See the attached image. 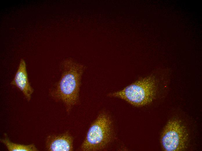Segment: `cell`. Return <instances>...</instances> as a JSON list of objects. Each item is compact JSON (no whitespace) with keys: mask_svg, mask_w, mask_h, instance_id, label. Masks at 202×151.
<instances>
[{"mask_svg":"<svg viewBox=\"0 0 202 151\" xmlns=\"http://www.w3.org/2000/svg\"><path fill=\"white\" fill-rule=\"evenodd\" d=\"M156 85L154 78L149 77L137 81L121 90L110 93L108 96L120 98L135 106H142L150 103L155 98Z\"/></svg>","mask_w":202,"mask_h":151,"instance_id":"7a4b0ae2","label":"cell"},{"mask_svg":"<svg viewBox=\"0 0 202 151\" xmlns=\"http://www.w3.org/2000/svg\"><path fill=\"white\" fill-rule=\"evenodd\" d=\"M1 142L4 144L10 151H37L38 150L33 144L28 145L18 144L11 142L7 138L1 139Z\"/></svg>","mask_w":202,"mask_h":151,"instance_id":"52a82bcc","label":"cell"},{"mask_svg":"<svg viewBox=\"0 0 202 151\" xmlns=\"http://www.w3.org/2000/svg\"><path fill=\"white\" fill-rule=\"evenodd\" d=\"M86 66L71 59L64 60L61 66V76L49 90L50 97L62 103L66 112L80 103V92Z\"/></svg>","mask_w":202,"mask_h":151,"instance_id":"6da1fadb","label":"cell"},{"mask_svg":"<svg viewBox=\"0 0 202 151\" xmlns=\"http://www.w3.org/2000/svg\"><path fill=\"white\" fill-rule=\"evenodd\" d=\"M73 139L68 132L58 135L49 136L46 142V148L50 151H72Z\"/></svg>","mask_w":202,"mask_h":151,"instance_id":"8992f818","label":"cell"},{"mask_svg":"<svg viewBox=\"0 0 202 151\" xmlns=\"http://www.w3.org/2000/svg\"><path fill=\"white\" fill-rule=\"evenodd\" d=\"M109 116L104 112L100 114L91 125L80 147L83 151L102 150L111 141L112 129Z\"/></svg>","mask_w":202,"mask_h":151,"instance_id":"3957f363","label":"cell"},{"mask_svg":"<svg viewBox=\"0 0 202 151\" xmlns=\"http://www.w3.org/2000/svg\"><path fill=\"white\" fill-rule=\"evenodd\" d=\"M10 84L19 89L28 101H30L34 89L29 82L26 63L23 59L20 61L17 70Z\"/></svg>","mask_w":202,"mask_h":151,"instance_id":"5b68a950","label":"cell"},{"mask_svg":"<svg viewBox=\"0 0 202 151\" xmlns=\"http://www.w3.org/2000/svg\"><path fill=\"white\" fill-rule=\"evenodd\" d=\"M188 134L181 121L173 119L168 121L163 132L161 142L164 150L177 151L184 150L187 145Z\"/></svg>","mask_w":202,"mask_h":151,"instance_id":"277c9868","label":"cell"}]
</instances>
